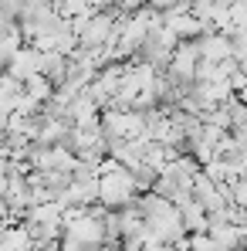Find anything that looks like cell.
Returning <instances> with one entry per match:
<instances>
[{
	"label": "cell",
	"instance_id": "obj_1",
	"mask_svg": "<svg viewBox=\"0 0 247 251\" xmlns=\"http://www.w3.org/2000/svg\"><path fill=\"white\" fill-rule=\"evenodd\" d=\"M200 44V58L203 61H213V65H220V61H230L234 58V44L227 41V34H206Z\"/></svg>",
	"mask_w": 247,
	"mask_h": 251
},
{
	"label": "cell",
	"instance_id": "obj_2",
	"mask_svg": "<svg viewBox=\"0 0 247 251\" xmlns=\"http://www.w3.org/2000/svg\"><path fill=\"white\" fill-rule=\"evenodd\" d=\"M24 92H27V99H34V102L41 105L44 99H51V95H54V82H51V78H44V75H34V78H27V82H24Z\"/></svg>",
	"mask_w": 247,
	"mask_h": 251
}]
</instances>
